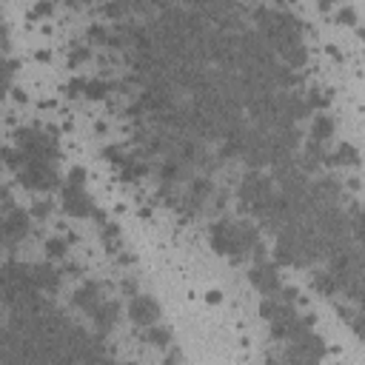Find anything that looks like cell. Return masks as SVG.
Wrapping results in <instances>:
<instances>
[{"label": "cell", "mask_w": 365, "mask_h": 365, "mask_svg": "<svg viewBox=\"0 0 365 365\" xmlns=\"http://www.w3.org/2000/svg\"><path fill=\"white\" fill-rule=\"evenodd\" d=\"M257 23H260V34L268 41L288 69H297L305 63V41H302V32H300V21L294 14H288L283 9H257L254 12Z\"/></svg>", "instance_id": "obj_1"}, {"label": "cell", "mask_w": 365, "mask_h": 365, "mask_svg": "<svg viewBox=\"0 0 365 365\" xmlns=\"http://www.w3.org/2000/svg\"><path fill=\"white\" fill-rule=\"evenodd\" d=\"M211 245L217 254H243L252 245H257V232L252 225H240V223H228L220 220L211 228Z\"/></svg>", "instance_id": "obj_2"}, {"label": "cell", "mask_w": 365, "mask_h": 365, "mask_svg": "<svg viewBox=\"0 0 365 365\" xmlns=\"http://www.w3.org/2000/svg\"><path fill=\"white\" fill-rule=\"evenodd\" d=\"M240 200L245 208H252L254 214L263 217V211L268 208V203L274 200V188H272V180L263 177V175H245L243 177V186H240Z\"/></svg>", "instance_id": "obj_3"}, {"label": "cell", "mask_w": 365, "mask_h": 365, "mask_svg": "<svg viewBox=\"0 0 365 365\" xmlns=\"http://www.w3.org/2000/svg\"><path fill=\"white\" fill-rule=\"evenodd\" d=\"M21 180H23V186H29V188H52L57 177H54L52 163H43V160H23V166H21Z\"/></svg>", "instance_id": "obj_4"}, {"label": "cell", "mask_w": 365, "mask_h": 365, "mask_svg": "<svg viewBox=\"0 0 365 365\" xmlns=\"http://www.w3.org/2000/svg\"><path fill=\"white\" fill-rule=\"evenodd\" d=\"M129 314L137 325H155L160 320V305L146 294H134L129 302Z\"/></svg>", "instance_id": "obj_5"}, {"label": "cell", "mask_w": 365, "mask_h": 365, "mask_svg": "<svg viewBox=\"0 0 365 365\" xmlns=\"http://www.w3.org/2000/svg\"><path fill=\"white\" fill-rule=\"evenodd\" d=\"M63 206H66L69 214H74V217L91 214V200H89V195L83 191V186H66V191H63Z\"/></svg>", "instance_id": "obj_6"}, {"label": "cell", "mask_w": 365, "mask_h": 365, "mask_svg": "<svg viewBox=\"0 0 365 365\" xmlns=\"http://www.w3.org/2000/svg\"><path fill=\"white\" fill-rule=\"evenodd\" d=\"M26 232H29V217L23 214V211L21 208L6 211V217H3V240L14 243V240H21Z\"/></svg>", "instance_id": "obj_7"}, {"label": "cell", "mask_w": 365, "mask_h": 365, "mask_svg": "<svg viewBox=\"0 0 365 365\" xmlns=\"http://www.w3.org/2000/svg\"><path fill=\"white\" fill-rule=\"evenodd\" d=\"M252 285L257 288V291L263 294H277L280 291V280H277V272H274V265H257L254 272H252Z\"/></svg>", "instance_id": "obj_8"}, {"label": "cell", "mask_w": 365, "mask_h": 365, "mask_svg": "<svg viewBox=\"0 0 365 365\" xmlns=\"http://www.w3.org/2000/svg\"><path fill=\"white\" fill-rule=\"evenodd\" d=\"M74 302H78L83 311L94 314V311H98V309H100V305H103L106 300L100 297V285H94V283H86V285L80 288V291L74 294Z\"/></svg>", "instance_id": "obj_9"}, {"label": "cell", "mask_w": 365, "mask_h": 365, "mask_svg": "<svg viewBox=\"0 0 365 365\" xmlns=\"http://www.w3.org/2000/svg\"><path fill=\"white\" fill-rule=\"evenodd\" d=\"M34 268V285H37V291H57V285H60V274L54 272V268L49 265H32Z\"/></svg>", "instance_id": "obj_10"}, {"label": "cell", "mask_w": 365, "mask_h": 365, "mask_svg": "<svg viewBox=\"0 0 365 365\" xmlns=\"http://www.w3.org/2000/svg\"><path fill=\"white\" fill-rule=\"evenodd\" d=\"M91 317H94V325H98V329L106 334L111 325H114V320H118V305H114V302H103Z\"/></svg>", "instance_id": "obj_11"}, {"label": "cell", "mask_w": 365, "mask_h": 365, "mask_svg": "<svg viewBox=\"0 0 365 365\" xmlns=\"http://www.w3.org/2000/svg\"><path fill=\"white\" fill-rule=\"evenodd\" d=\"M311 134H314V143L329 140L331 134H334V120L329 118V114H317V120H314V126H311Z\"/></svg>", "instance_id": "obj_12"}, {"label": "cell", "mask_w": 365, "mask_h": 365, "mask_svg": "<svg viewBox=\"0 0 365 365\" xmlns=\"http://www.w3.org/2000/svg\"><path fill=\"white\" fill-rule=\"evenodd\" d=\"M314 288H320L322 294H329V297H331V294L340 291V283H337V280L331 277V272H329V274H317V277H314Z\"/></svg>", "instance_id": "obj_13"}, {"label": "cell", "mask_w": 365, "mask_h": 365, "mask_svg": "<svg viewBox=\"0 0 365 365\" xmlns=\"http://www.w3.org/2000/svg\"><path fill=\"white\" fill-rule=\"evenodd\" d=\"M111 91V86L106 83V80H86V94L89 98H94V100H100V98H106V94Z\"/></svg>", "instance_id": "obj_14"}, {"label": "cell", "mask_w": 365, "mask_h": 365, "mask_svg": "<svg viewBox=\"0 0 365 365\" xmlns=\"http://www.w3.org/2000/svg\"><path fill=\"white\" fill-rule=\"evenodd\" d=\"M351 228H354L357 240L365 245V211H354V217H351Z\"/></svg>", "instance_id": "obj_15"}, {"label": "cell", "mask_w": 365, "mask_h": 365, "mask_svg": "<svg viewBox=\"0 0 365 365\" xmlns=\"http://www.w3.org/2000/svg\"><path fill=\"white\" fill-rule=\"evenodd\" d=\"M337 160L340 163H357V148L354 146H349V143H345V146H340V151H337Z\"/></svg>", "instance_id": "obj_16"}, {"label": "cell", "mask_w": 365, "mask_h": 365, "mask_svg": "<svg viewBox=\"0 0 365 365\" xmlns=\"http://www.w3.org/2000/svg\"><path fill=\"white\" fill-rule=\"evenodd\" d=\"M168 337H171V334H168L166 329H151V331H148L151 345H166V342H168Z\"/></svg>", "instance_id": "obj_17"}, {"label": "cell", "mask_w": 365, "mask_h": 365, "mask_svg": "<svg viewBox=\"0 0 365 365\" xmlns=\"http://www.w3.org/2000/svg\"><path fill=\"white\" fill-rule=\"evenodd\" d=\"M46 248H49V254L57 257V254H63V252H66V243H63V240H49Z\"/></svg>", "instance_id": "obj_18"}, {"label": "cell", "mask_w": 365, "mask_h": 365, "mask_svg": "<svg viewBox=\"0 0 365 365\" xmlns=\"http://www.w3.org/2000/svg\"><path fill=\"white\" fill-rule=\"evenodd\" d=\"M86 57H89V52H86V49H78V52L71 54V60H74V63H80V60H86Z\"/></svg>", "instance_id": "obj_19"}, {"label": "cell", "mask_w": 365, "mask_h": 365, "mask_svg": "<svg viewBox=\"0 0 365 365\" xmlns=\"http://www.w3.org/2000/svg\"><path fill=\"white\" fill-rule=\"evenodd\" d=\"M340 17H345V21H354V12H351V9H342Z\"/></svg>", "instance_id": "obj_20"}]
</instances>
